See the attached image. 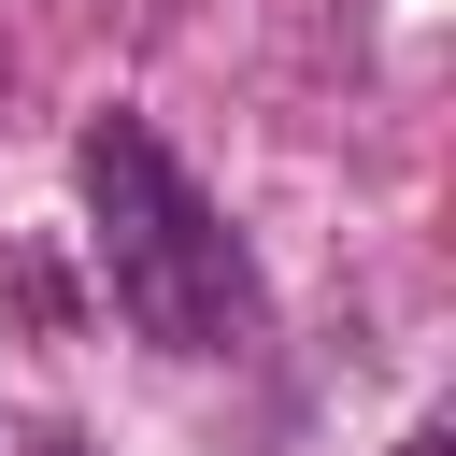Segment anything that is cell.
Listing matches in <instances>:
<instances>
[{
	"mask_svg": "<svg viewBox=\"0 0 456 456\" xmlns=\"http://www.w3.org/2000/svg\"><path fill=\"white\" fill-rule=\"evenodd\" d=\"M71 185H86L100 285H114V314H128L157 356H256V342H271V285H256L242 228L214 214V185H200L142 114H86Z\"/></svg>",
	"mask_w": 456,
	"mask_h": 456,
	"instance_id": "obj_1",
	"label": "cell"
},
{
	"mask_svg": "<svg viewBox=\"0 0 456 456\" xmlns=\"http://www.w3.org/2000/svg\"><path fill=\"white\" fill-rule=\"evenodd\" d=\"M399 456H442V428H413V442H399Z\"/></svg>",
	"mask_w": 456,
	"mask_h": 456,
	"instance_id": "obj_2",
	"label": "cell"
}]
</instances>
